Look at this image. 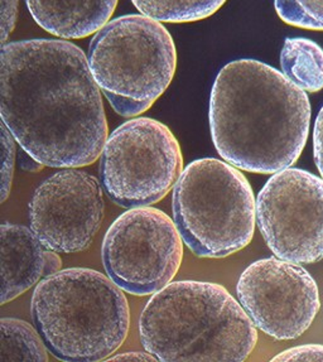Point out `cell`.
<instances>
[{
    "label": "cell",
    "instance_id": "cell-1",
    "mask_svg": "<svg viewBox=\"0 0 323 362\" xmlns=\"http://www.w3.org/2000/svg\"><path fill=\"white\" fill-rule=\"evenodd\" d=\"M100 88L86 54L71 42L30 40L1 48V122L38 163H94L107 141Z\"/></svg>",
    "mask_w": 323,
    "mask_h": 362
},
{
    "label": "cell",
    "instance_id": "cell-2",
    "mask_svg": "<svg viewBox=\"0 0 323 362\" xmlns=\"http://www.w3.org/2000/svg\"><path fill=\"white\" fill-rule=\"evenodd\" d=\"M311 103L281 71L257 59L223 66L212 86V141L225 162L274 175L293 165L306 146Z\"/></svg>",
    "mask_w": 323,
    "mask_h": 362
},
{
    "label": "cell",
    "instance_id": "cell-3",
    "mask_svg": "<svg viewBox=\"0 0 323 362\" xmlns=\"http://www.w3.org/2000/svg\"><path fill=\"white\" fill-rule=\"evenodd\" d=\"M141 345L158 361H245L258 344L257 326L226 288L172 281L139 317Z\"/></svg>",
    "mask_w": 323,
    "mask_h": 362
},
{
    "label": "cell",
    "instance_id": "cell-4",
    "mask_svg": "<svg viewBox=\"0 0 323 362\" xmlns=\"http://www.w3.org/2000/svg\"><path fill=\"white\" fill-rule=\"evenodd\" d=\"M123 292L93 269H65L42 279L30 310L48 351L64 361L107 360L129 332V303Z\"/></svg>",
    "mask_w": 323,
    "mask_h": 362
},
{
    "label": "cell",
    "instance_id": "cell-5",
    "mask_svg": "<svg viewBox=\"0 0 323 362\" xmlns=\"http://www.w3.org/2000/svg\"><path fill=\"white\" fill-rule=\"evenodd\" d=\"M88 66L112 109L138 117L165 94L177 66L176 46L165 25L143 14L109 21L90 42Z\"/></svg>",
    "mask_w": 323,
    "mask_h": 362
},
{
    "label": "cell",
    "instance_id": "cell-6",
    "mask_svg": "<svg viewBox=\"0 0 323 362\" xmlns=\"http://www.w3.org/2000/svg\"><path fill=\"white\" fill-rule=\"evenodd\" d=\"M173 221L196 257L221 259L253 240L257 201L247 177L215 158L188 164L173 188Z\"/></svg>",
    "mask_w": 323,
    "mask_h": 362
},
{
    "label": "cell",
    "instance_id": "cell-7",
    "mask_svg": "<svg viewBox=\"0 0 323 362\" xmlns=\"http://www.w3.org/2000/svg\"><path fill=\"white\" fill-rule=\"evenodd\" d=\"M183 172L180 143L168 127L136 117L107 136L100 158L101 185L124 209L149 207L165 199Z\"/></svg>",
    "mask_w": 323,
    "mask_h": 362
},
{
    "label": "cell",
    "instance_id": "cell-8",
    "mask_svg": "<svg viewBox=\"0 0 323 362\" xmlns=\"http://www.w3.org/2000/svg\"><path fill=\"white\" fill-rule=\"evenodd\" d=\"M101 255L107 276L124 292L151 296L176 276L182 236L165 212L151 206L129 209L107 228Z\"/></svg>",
    "mask_w": 323,
    "mask_h": 362
},
{
    "label": "cell",
    "instance_id": "cell-9",
    "mask_svg": "<svg viewBox=\"0 0 323 362\" xmlns=\"http://www.w3.org/2000/svg\"><path fill=\"white\" fill-rule=\"evenodd\" d=\"M257 223L274 257L323 260V178L300 168L274 173L259 192Z\"/></svg>",
    "mask_w": 323,
    "mask_h": 362
},
{
    "label": "cell",
    "instance_id": "cell-10",
    "mask_svg": "<svg viewBox=\"0 0 323 362\" xmlns=\"http://www.w3.org/2000/svg\"><path fill=\"white\" fill-rule=\"evenodd\" d=\"M236 293L254 325L279 341L300 337L321 307L313 276L300 264L276 257L250 264L240 275Z\"/></svg>",
    "mask_w": 323,
    "mask_h": 362
},
{
    "label": "cell",
    "instance_id": "cell-11",
    "mask_svg": "<svg viewBox=\"0 0 323 362\" xmlns=\"http://www.w3.org/2000/svg\"><path fill=\"white\" fill-rule=\"evenodd\" d=\"M100 182L76 168H65L42 182L30 202L32 231L47 250H86L104 218Z\"/></svg>",
    "mask_w": 323,
    "mask_h": 362
},
{
    "label": "cell",
    "instance_id": "cell-12",
    "mask_svg": "<svg viewBox=\"0 0 323 362\" xmlns=\"http://www.w3.org/2000/svg\"><path fill=\"white\" fill-rule=\"evenodd\" d=\"M1 235V304L9 303L45 276L47 249L32 228L3 223Z\"/></svg>",
    "mask_w": 323,
    "mask_h": 362
},
{
    "label": "cell",
    "instance_id": "cell-13",
    "mask_svg": "<svg viewBox=\"0 0 323 362\" xmlns=\"http://www.w3.org/2000/svg\"><path fill=\"white\" fill-rule=\"evenodd\" d=\"M35 23L51 35L81 40L98 33L117 8L118 0H25Z\"/></svg>",
    "mask_w": 323,
    "mask_h": 362
},
{
    "label": "cell",
    "instance_id": "cell-14",
    "mask_svg": "<svg viewBox=\"0 0 323 362\" xmlns=\"http://www.w3.org/2000/svg\"><path fill=\"white\" fill-rule=\"evenodd\" d=\"M284 76L306 93L323 88V48L308 38H287L281 52Z\"/></svg>",
    "mask_w": 323,
    "mask_h": 362
},
{
    "label": "cell",
    "instance_id": "cell-15",
    "mask_svg": "<svg viewBox=\"0 0 323 362\" xmlns=\"http://www.w3.org/2000/svg\"><path fill=\"white\" fill-rule=\"evenodd\" d=\"M0 327V362L48 361L47 346L30 323L1 318Z\"/></svg>",
    "mask_w": 323,
    "mask_h": 362
},
{
    "label": "cell",
    "instance_id": "cell-16",
    "mask_svg": "<svg viewBox=\"0 0 323 362\" xmlns=\"http://www.w3.org/2000/svg\"><path fill=\"white\" fill-rule=\"evenodd\" d=\"M146 17L165 23H189L211 17L226 0H131Z\"/></svg>",
    "mask_w": 323,
    "mask_h": 362
},
{
    "label": "cell",
    "instance_id": "cell-17",
    "mask_svg": "<svg viewBox=\"0 0 323 362\" xmlns=\"http://www.w3.org/2000/svg\"><path fill=\"white\" fill-rule=\"evenodd\" d=\"M274 6L284 23L303 30H323V0H276Z\"/></svg>",
    "mask_w": 323,
    "mask_h": 362
},
{
    "label": "cell",
    "instance_id": "cell-18",
    "mask_svg": "<svg viewBox=\"0 0 323 362\" xmlns=\"http://www.w3.org/2000/svg\"><path fill=\"white\" fill-rule=\"evenodd\" d=\"M14 136L6 124L1 122V141H3V165H1V202H6L12 188L13 172L16 163Z\"/></svg>",
    "mask_w": 323,
    "mask_h": 362
},
{
    "label": "cell",
    "instance_id": "cell-19",
    "mask_svg": "<svg viewBox=\"0 0 323 362\" xmlns=\"http://www.w3.org/2000/svg\"><path fill=\"white\" fill-rule=\"evenodd\" d=\"M271 361L323 362V345L308 344V345L295 346L278 354L276 356L271 358Z\"/></svg>",
    "mask_w": 323,
    "mask_h": 362
},
{
    "label": "cell",
    "instance_id": "cell-20",
    "mask_svg": "<svg viewBox=\"0 0 323 362\" xmlns=\"http://www.w3.org/2000/svg\"><path fill=\"white\" fill-rule=\"evenodd\" d=\"M18 17V0H1V43L8 41Z\"/></svg>",
    "mask_w": 323,
    "mask_h": 362
},
{
    "label": "cell",
    "instance_id": "cell-21",
    "mask_svg": "<svg viewBox=\"0 0 323 362\" xmlns=\"http://www.w3.org/2000/svg\"><path fill=\"white\" fill-rule=\"evenodd\" d=\"M313 156L319 173L323 178V106L318 112L313 130Z\"/></svg>",
    "mask_w": 323,
    "mask_h": 362
},
{
    "label": "cell",
    "instance_id": "cell-22",
    "mask_svg": "<svg viewBox=\"0 0 323 362\" xmlns=\"http://www.w3.org/2000/svg\"><path fill=\"white\" fill-rule=\"evenodd\" d=\"M109 361H158V358L152 355L151 352H125L119 354L117 356H112L107 358Z\"/></svg>",
    "mask_w": 323,
    "mask_h": 362
},
{
    "label": "cell",
    "instance_id": "cell-23",
    "mask_svg": "<svg viewBox=\"0 0 323 362\" xmlns=\"http://www.w3.org/2000/svg\"><path fill=\"white\" fill-rule=\"evenodd\" d=\"M61 257L59 254L52 250H48L47 257H46V268H45V278L49 276V275L54 274L61 270Z\"/></svg>",
    "mask_w": 323,
    "mask_h": 362
}]
</instances>
